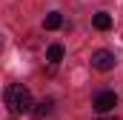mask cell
<instances>
[{
  "instance_id": "cell-8",
  "label": "cell",
  "mask_w": 123,
  "mask_h": 120,
  "mask_svg": "<svg viewBox=\"0 0 123 120\" xmlns=\"http://www.w3.org/2000/svg\"><path fill=\"white\" fill-rule=\"evenodd\" d=\"M94 120H117V117H106V114H100V117H94Z\"/></svg>"
},
{
  "instance_id": "cell-3",
  "label": "cell",
  "mask_w": 123,
  "mask_h": 120,
  "mask_svg": "<svg viewBox=\"0 0 123 120\" xmlns=\"http://www.w3.org/2000/svg\"><path fill=\"white\" fill-rule=\"evenodd\" d=\"M115 63H117V57H115V52H109V49H100V52L92 54V69H97V72H112Z\"/></svg>"
},
{
  "instance_id": "cell-2",
  "label": "cell",
  "mask_w": 123,
  "mask_h": 120,
  "mask_svg": "<svg viewBox=\"0 0 123 120\" xmlns=\"http://www.w3.org/2000/svg\"><path fill=\"white\" fill-rule=\"evenodd\" d=\"M115 106H117V94H115V91H97V94H94L92 97V109L94 112H100V114H106V112H109V109H115Z\"/></svg>"
},
{
  "instance_id": "cell-7",
  "label": "cell",
  "mask_w": 123,
  "mask_h": 120,
  "mask_svg": "<svg viewBox=\"0 0 123 120\" xmlns=\"http://www.w3.org/2000/svg\"><path fill=\"white\" fill-rule=\"evenodd\" d=\"M52 106H55L52 100H43V103H40L37 109H31V114H37V117H43V114H49V112H52Z\"/></svg>"
},
{
  "instance_id": "cell-5",
  "label": "cell",
  "mask_w": 123,
  "mask_h": 120,
  "mask_svg": "<svg viewBox=\"0 0 123 120\" xmlns=\"http://www.w3.org/2000/svg\"><path fill=\"white\" fill-rule=\"evenodd\" d=\"M63 54H66V49H63L60 43H52V46L46 49V60H49V63H60Z\"/></svg>"
},
{
  "instance_id": "cell-4",
  "label": "cell",
  "mask_w": 123,
  "mask_h": 120,
  "mask_svg": "<svg viewBox=\"0 0 123 120\" xmlns=\"http://www.w3.org/2000/svg\"><path fill=\"white\" fill-rule=\"evenodd\" d=\"M92 23H94V29H97V31H109V29H112V14L97 12V14L92 17Z\"/></svg>"
},
{
  "instance_id": "cell-6",
  "label": "cell",
  "mask_w": 123,
  "mask_h": 120,
  "mask_svg": "<svg viewBox=\"0 0 123 120\" xmlns=\"http://www.w3.org/2000/svg\"><path fill=\"white\" fill-rule=\"evenodd\" d=\"M60 26H63V14H60V12H52V14H46V29H49V31L60 29Z\"/></svg>"
},
{
  "instance_id": "cell-1",
  "label": "cell",
  "mask_w": 123,
  "mask_h": 120,
  "mask_svg": "<svg viewBox=\"0 0 123 120\" xmlns=\"http://www.w3.org/2000/svg\"><path fill=\"white\" fill-rule=\"evenodd\" d=\"M3 100H6V106H9V112L17 117V114H29L31 106H34V100H31V91L23 86V83H12L6 94H3Z\"/></svg>"
}]
</instances>
